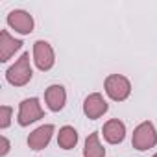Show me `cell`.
Segmentation results:
<instances>
[{"mask_svg": "<svg viewBox=\"0 0 157 157\" xmlns=\"http://www.w3.org/2000/svg\"><path fill=\"white\" fill-rule=\"evenodd\" d=\"M11 118H13V107L10 105L0 107V129H8L11 126Z\"/></svg>", "mask_w": 157, "mask_h": 157, "instance_id": "cell-14", "label": "cell"}, {"mask_svg": "<svg viewBox=\"0 0 157 157\" xmlns=\"http://www.w3.org/2000/svg\"><path fill=\"white\" fill-rule=\"evenodd\" d=\"M78 144V131L72 128V126H63L59 128V133H57V146L63 148V150H72L76 148Z\"/></svg>", "mask_w": 157, "mask_h": 157, "instance_id": "cell-13", "label": "cell"}, {"mask_svg": "<svg viewBox=\"0 0 157 157\" xmlns=\"http://www.w3.org/2000/svg\"><path fill=\"white\" fill-rule=\"evenodd\" d=\"M104 91L113 102H124L131 94V82L124 74H109L104 82Z\"/></svg>", "mask_w": 157, "mask_h": 157, "instance_id": "cell-2", "label": "cell"}, {"mask_svg": "<svg viewBox=\"0 0 157 157\" xmlns=\"http://www.w3.org/2000/svg\"><path fill=\"white\" fill-rule=\"evenodd\" d=\"M54 131H56V126L54 124H43V126L35 128L28 135V146H30V150H35V151L44 150L50 144Z\"/></svg>", "mask_w": 157, "mask_h": 157, "instance_id": "cell-8", "label": "cell"}, {"mask_svg": "<svg viewBox=\"0 0 157 157\" xmlns=\"http://www.w3.org/2000/svg\"><path fill=\"white\" fill-rule=\"evenodd\" d=\"M102 135L105 139V142L109 144H120L126 139V124L118 118H111L104 124L102 128Z\"/></svg>", "mask_w": 157, "mask_h": 157, "instance_id": "cell-11", "label": "cell"}, {"mask_svg": "<svg viewBox=\"0 0 157 157\" xmlns=\"http://www.w3.org/2000/svg\"><path fill=\"white\" fill-rule=\"evenodd\" d=\"M155 144H157V129H155L153 122H150V120L140 122L133 129L131 146L139 151H146V150H151Z\"/></svg>", "mask_w": 157, "mask_h": 157, "instance_id": "cell-3", "label": "cell"}, {"mask_svg": "<svg viewBox=\"0 0 157 157\" xmlns=\"http://www.w3.org/2000/svg\"><path fill=\"white\" fill-rule=\"evenodd\" d=\"M83 157H105V148L100 142V133H91L83 144Z\"/></svg>", "mask_w": 157, "mask_h": 157, "instance_id": "cell-12", "label": "cell"}, {"mask_svg": "<svg viewBox=\"0 0 157 157\" xmlns=\"http://www.w3.org/2000/svg\"><path fill=\"white\" fill-rule=\"evenodd\" d=\"M107 111H109V104L105 102V98L100 93H91L83 100V113L91 120H96V118L104 117Z\"/></svg>", "mask_w": 157, "mask_h": 157, "instance_id": "cell-7", "label": "cell"}, {"mask_svg": "<svg viewBox=\"0 0 157 157\" xmlns=\"http://www.w3.org/2000/svg\"><path fill=\"white\" fill-rule=\"evenodd\" d=\"M151 157H157V153H153V155H151Z\"/></svg>", "mask_w": 157, "mask_h": 157, "instance_id": "cell-16", "label": "cell"}, {"mask_svg": "<svg viewBox=\"0 0 157 157\" xmlns=\"http://www.w3.org/2000/svg\"><path fill=\"white\" fill-rule=\"evenodd\" d=\"M6 22H8V26L11 30H15L21 35H30L33 32V28H35L33 17L28 11H24V10H13V11H10L8 17H6Z\"/></svg>", "mask_w": 157, "mask_h": 157, "instance_id": "cell-6", "label": "cell"}, {"mask_svg": "<svg viewBox=\"0 0 157 157\" xmlns=\"http://www.w3.org/2000/svg\"><path fill=\"white\" fill-rule=\"evenodd\" d=\"M0 140H2V150H0V157H6V155L10 153V150H11V142H10V139H8L6 135L0 137Z\"/></svg>", "mask_w": 157, "mask_h": 157, "instance_id": "cell-15", "label": "cell"}, {"mask_svg": "<svg viewBox=\"0 0 157 157\" xmlns=\"http://www.w3.org/2000/svg\"><path fill=\"white\" fill-rule=\"evenodd\" d=\"M44 117V109L41 105L39 98H24L19 105V115H17V122L21 128H26L37 120H41Z\"/></svg>", "mask_w": 157, "mask_h": 157, "instance_id": "cell-4", "label": "cell"}, {"mask_svg": "<svg viewBox=\"0 0 157 157\" xmlns=\"http://www.w3.org/2000/svg\"><path fill=\"white\" fill-rule=\"evenodd\" d=\"M32 56H33V63L35 67L41 70V72H48L54 68L56 65V54H54V48L48 41H35L33 43V50H32Z\"/></svg>", "mask_w": 157, "mask_h": 157, "instance_id": "cell-5", "label": "cell"}, {"mask_svg": "<svg viewBox=\"0 0 157 157\" xmlns=\"http://www.w3.org/2000/svg\"><path fill=\"white\" fill-rule=\"evenodd\" d=\"M33 70L30 65V54L24 52L8 70H6V82L13 87H24L32 82Z\"/></svg>", "mask_w": 157, "mask_h": 157, "instance_id": "cell-1", "label": "cell"}, {"mask_svg": "<svg viewBox=\"0 0 157 157\" xmlns=\"http://www.w3.org/2000/svg\"><path fill=\"white\" fill-rule=\"evenodd\" d=\"M22 44L24 43L21 39H15L8 30H2V32H0V61L8 63L22 48Z\"/></svg>", "mask_w": 157, "mask_h": 157, "instance_id": "cell-10", "label": "cell"}, {"mask_svg": "<svg viewBox=\"0 0 157 157\" xmlns=\"http://www.w3.org/2000/svg\"><path fill=\"white\" fill-rule=\"evenodd\" d=\"M44 104H46V107L52 113H59L65 107V104H67V91H65V87L59 85V83H54V85L46 87V91H44Z\"/></svg>", "mask_w": 157, "mask_h": 157, "instance_id": "cell-9", "label": "cell"}]
</instances>
